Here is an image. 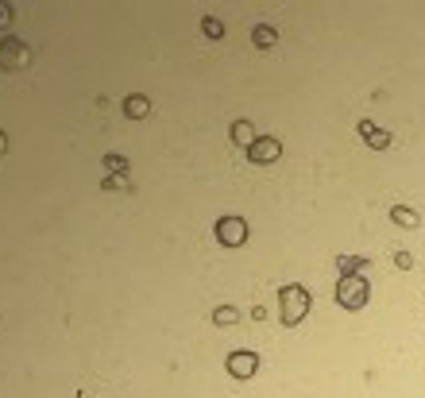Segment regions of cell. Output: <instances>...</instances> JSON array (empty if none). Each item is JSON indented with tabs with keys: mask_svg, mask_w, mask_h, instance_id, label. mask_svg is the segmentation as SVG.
<instances>
[{
	"mask_svg": "<svg viewBox=\"0 0 425 398\" xmlns=\"http://www.w3.org/2000/svg\"><path fill=\"white\" fill-rule=\"evenodd\" d=\"M279 302H282V325L294 329V325H298V321L309 313V290L290 283V286L279 290Z\"/></svg>",
	"mask_w": 425,
	"mask_h": 398,
	"instance_id": "obj_1",
	"label": "cell"
},
{
	"mask_svg": "<svg viewBox=\"0 0 425 398\" xmlns=\"http://www.w3.org/2000/svg\"><path fill=\"white\" fill-rule=\"evenodd\" d=\"M367 294H371V290H367V279L364 275H345L337 283V302L345 305V310H364Z\"/></svg>",
	"mask_w": 425,
	"mask_h": 398,
	"instance_id": "obj_2",
	"label": "cell"
},
{
	"mask_svg": "<svg viewBox=\"0 0 425 398\" xmlns=\"http://www.w3.org/2000/svg\"><path fill=\"white\" fill-rule=\"evenodd\" d=\"M217 240L225 247H240L244 240H248V225H244L240 217H220L217 221Z\"/></svg>",
	"mask_w": 425,
	"mask_h": 398,
	"instance_id": "obj_3",
	"label": "cell"
},
{
	"mask_svg": "<svg viewBox=\"0 0 425 398\" xmlns=\"http://www.w3.org/2000/svg\"><path fill=\"white\" fill-rule=\"evenodd\" d=\"M28 43H20V39H4V43H0V66H4V70H23V66H28Z\"/></svg>",
	"mask_w": 425,
	"mask_h": 398,
	"instance_id": "obj_4",
	"label": "cell"
},
{
	"mask_svg": "<svg viewBox=\"0 0 425 398\" xmlns=\"http://www.w3.org/2000/svg\"><path fill=\"white\" fill-rule=\"evenodd\" d=\"M279 155H282V147H279V139H275V136H259L256 144L248 147V159L259 163V167H263V163H275Z\"/></svg>",
	"mask_w": 425,
	"mask_h": 398,
	"instance_id": "obj_5",
	"label": "cell"
},
{
	"mask_svg": "<svg viewBox=\"0 0 425 398\" xmlns=\"http://www.w3.org/2000/svg\"><path fill=\"white\" fill-rule=\"evenodd\" d=\"M228 371H232L236 379H251L259 371V356L256 352H232L228 356Z\"/></svg>",
	"mask_w": 425,
	"mask_h": 398,
	"instance_id": "obj_6",
	"label": "cell"
},
{
	"mask_svg": "<svg viewBox=\"0 0 425 398\" xmlns=\"http://www.w3.org/2000/svg\"><path fill=\"white\" fill-rule=\"evenodd\" d=\"M232 139H236V144H240V147H251V144H256V131H251V124L248 120H236L232 124Z\"/></svg>",
	"mask_w": 425,
	"mask_h": 398,
	"instance_id": "obj_7",
	"label": "cell"
},
{
	"mask_svg": "<svg viewBox=\"0 0 425 398\" xmlns=\"http://www.w3.org/2000/svg\"><path fill=\"white\" fill-rule=\"evenodd\" d=\"M251 39H256V47H275L279 43V31H275L271 23H259V28L251 31Z\"/></svg>",
	"mask_w": 425,
	"mask_h": 398,
	"instance_id": "obj_8",
	"label": "cell"
},
{
	"mask_svg": "<svg viewBox=\"0 0 425 398\" xmlns=\"http://www.w3.org/2000/svg\"><path fill=\"white\" fill-rule=\"evenodd\" d=\"M124 112L132 116V120H143V116L151 112V105H147V97H128V101H124Z\"/></svg>",
	"mask_w": 425,
	"mask_h": 398,
	"instance_id": "obj_9",
	"label": "cell"
},
{
	"mask_svg": "<svg viewBox=\"0 0 425 398\" xmlns=\"http://www.w3.org/2000/svg\"><path fill=\"white\" fill-rule=\"evenodd\" d=\"M390 217H395L402 228H418V225H421V217H418V213H410L406 205H395V209H390Z\"/></svg>",
	"mask_w": 425,
	"mask_h": 398,
	"instance_id": "obj_10",
	"label": "cell"
},
{
	"mask_svg": "<svg viewBox=\"0 0 425 398\" xmlns=\"http://www.w3.org/2000/svg\"><path fill=\"white\" fill-rule=\"evenodd\" d=\"M337 267L345 271V275H359V271L367 267V259H356V255H340V259H337Z\"/></svg>",
	"mask_w": 425,
	"mask_h": 398,
	"instance_id": "obj_11",
	"label": "cell"
},
{
	"mask_svg": "<svg viewBox=\"0 0 425 398\" xmlns=\"http://www.w3.org/2000/svg\"><path fill=\"white\" fill-rule=\"evenodd\" d=\"M212 321H217V325H232V321H236V310H232V305H220V310L212 313Z\"/></svg>",
	"mask_w": 425,
	"mask_h": 398,
	"instance_id": "obj_12",
	"label": "cell"
},
{
	"mask_svg": "<svg viewBox=\"0 0 425 398\" xmlns=\"http://www.w3.org/2000/svg\"><path fill=\"white\" fill-rule=\"evenodd\" d=\"M104 167L116 170V174H124L128 170V159H120V155H104Z\"/></svg>",
	"mask_w": 425,
	"mask_h": 398,
	"instance_id": "obj_13",
	"label": "cell"
},
{
	"mask_svg": "<svg viewBox=\"0 0 425 398\" xmlns=\"http://www.w3.org/2000/svg\"><path fill=\"white\" fill-rule=\"evenodd\" d=\"M367 139H371V147H375V151H383V147L390 144V131H371Z\"/></svg>",
	"mask_w": 425,
	"mask_h": 398,
	"instance_id": "obj_14",
	"label": "cell"
},
{
	"mask_svg": "<svg viewBox=\"0 0 425 398\" xmlns=\"http://www.w3.org/2000/svg\"><path fill=\"white\" fill-rule=\"evenodd\" d=\"M205 31H209L212 39H220V35H225V28H220V20H217V16H209V20H205Z\"/></svg>",
	"mask_w": 425,
	"mask_h": 398,
	"instance_id": "obj_15",
	"label": "cell"
},
{
	"mask_svg": "<svg viewBox=\"0 0 425 398\" xmlns=\"http://www.w3.org/2000/svg\"><path fill=\"white\" fill-rule=\"evenodd\" d=\"M104 189H132L124 178H104Z\"/></svg>",
	"mask_w": 425,
	"mask_h": 398,
	"instance_id": "obj_16",
	"label": "cell"
},
{
	"mask_svg": "<svg viewBox=\"0 0 425 398\" xmlns=\"http://www.w3.org/2000/svg\"><path fill=\"white\" fill-rule=\"evenodd\" d=\"M8 23H12V8L0 4V28H8Z\"/></svg>",
	"mask_w": 425,
	"mask_h": 398,
	"instance_id": "obj_17",
	"label": "cell"
},
{
	"mask_svg": "<svg viewBox=\"0 0 425 398\" xmlns=\"http://www.w3.org/2000/svg\"><path fill=\"white\" fill-rule=\"evenodd\" d=\"M4 147H8V139H4V131H0V151H4Z\"/></svg>",
	"mask_w": 425,
	"mask_h": 398,
	"instance_id": "obj_18",
	"label": "cell"
}]
</instances>
